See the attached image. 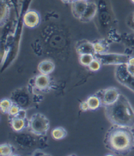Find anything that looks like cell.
<instances>
[{
	"label": "cell",
	"instance_id": "cell-6",
	"mask_svg": "<svg viewBox=\"0 0 134 156\" xmlns=\"http://www.w3.org/2000/svg\"><path fill=\"white\" fill-rule=\"evenodd\" d=\"M121 94L117 88L110 87V88L98 91L95 95L100 99L102 106L105 107L116 102Z\"/></svg>",
	"mask_w": 134,
	"mask_h": 156
},
{
	"label": "cell",
	"instance_id": "cell-3",
	"mask_svg": "<svg viewBox=\"0 0 134 156\" xmlns=\"http://www.w3.org/2000/svg\"><path fill=\"white\" fill-rule=\"evenodd\" d=\"M27 126L32 133L38 136H44L49 129L50 122L44 114L35 113L28 120Z\"/></svg>",
	"mask_w": 134,
	"mask_h": 156
},
{
	"label": "cell",
	"instance_id": "cell-8",
	"mask_svg": "<svg viewBox=\"0 0 134 156\" xmlns=\"http://www.w3.org/2000/svg\"><path fill=\"white\" fill-rule=\"evenodd\" d=\"M35 88L41 91H47L50 86V79L49 75L40 74L34 79Z\"/></svg>",
	"mask_w": 134,
	"mask_h": 156
},
{
	"label": "cell",
	"instance_id": "cell-26",
	"mask_svg": "<svg viewBox=\"0 0 134 156\" xmlns=\"http://www.w3.org/2000/svg\"><path fill=\"white\" fill-rule=\"evenodd\" d=\"M126 67H127V70L130 73L131 75L134 76V66L130 65V64L127 63L126 64Z\"/></svg>",
	"mask_w": 134,
	"mask_h": 156
},
{
	"label": "cell",
	"instance_id": "cell-17",
	"mask_svg": "<svg viewBox=\"0 0 134 156\" xmlns=\"http://www.w3.org/2000/svg\"><path fill=\"white\" fill-rule=\"evenodd\" d=\"M51 135L53 138L55 140H62L64 138H66V136L67 135V131L64 129L62 127H58L54 128L53 130Z\"/></svg>",
	"mask_w": 134,
	"mask_h": 156
},
{
	"label": "cell",
	"instance_id": "cell-11",
	"mask_svg": "<svg viewBox=\"0 0 134 156\" xmlns=\"http://www.w3.org/2000/svg\"><path fill=\"white\" fill-rule=\"evenodd\" d=\"M98 11L97 5L94 2H89L85 12L81 17L80 20L82 22H88L94 17Z\"/></svg>",
	"mask_w": 134,
	"mask_h": 156
},
{
	"label": "cell",
	"instance_id": "cell-28",
	"mask_svg": "<svg viewBox=\"0 0 134 156\" xmlns=\"http://www.w3.org/2000/svg\"><path fill=\"white\" fill-rule=\"evenodd\" d=\"M62 1L64 3H69V2H71V0H62Z\"/></svg>",
	"mask_w": 134,
	"mask_h": 156
},
{
	"label": "cell",
	"instance_id": "cell-7",
	"mask_svg": "<svg viewBox=\"0 0 134 156\" xmlns=\"http://www.w3.org/2000/svg\"><path fill=\"white\" fill-rule=\"evenodd\" d=\"M23 22L26 26L30 28H34L40 24L41 16L39 14L35 11H27L23 17Z\"/></svg>",
	"mask_w": 134,
	"mask_h": 156
},
{
	"label": "cell",
	"instance_id": "cell-19",
	"mask_svg": "<svg viewBox=\"0 0 134 156\" xmlns=\"http://www.w3.org/2000/svg\"><path fill=\"white\" fill-rule=\"evenodd\" d=\"M13 102L9 99H3L0 103V108L3 114H8L9 110H10L12 105H13Z\"/></svg>",
	"mask_w": 134,
	"mask_h": 156
},
{
	"label": "cell",
	"instance_id": "cell-20",
	"mask_svg": "<svg viewBox=\"0 0 134 156\" xmlns=\"http://www.w3.org/2000/svg\"><path fill=\"white\" fill-rule=\"evenodd\" d=\"M94 58H95L94 54H82V55H80L79 61L82 66L89 67V66L91 63V62L94 60Z\"/></svg>",
	"mask_w": 134,
	"mask_h": 156
},
{
	"label": "cell",
	"instance_id": "cell-12",
	"mask_svg": "<svg viewBox=\"0 0 134 156\" xmlns=\"http://www.w3.org/2000/svg\"><path fill=\"white\" fill-rule=\"evenodd\" d=\"M11 0H1V26L5 24L11 11Z\"/></svg>",
	"mask_w": 134,
	"mask_h": 156
},
{
	"label": "cell",
	"instance_id": "cell-23",
	"mask_svg": "<svg viewBox=\"0 0 134 156\" xmlns=\"http://www.w3.org/2000/svg\"><path fill=\"white\" fill-rule=\"evenodd\" d=\"M20 109H21V108L20 107V105H18L16 104L15 103H14L13 105H12V107H11L10 110H9L8 114L10 116H16V114L20 112Z\"/></svg>",
	"mask_w": 134,
	"mask_h": 156
},
{
	"label": "cell",
	"instance_id": "cell-5",
	"mask_svg": "<svg viewBox=\"0 0 134 156\" xmlns=\"http://www.w3.org/2000/svg\"><path fill=\"white\" fill-rule=\"evenodd\" d=\"M114 75L119 83L126 86L134 93V76L128 71L126 64L117 66Z\"/></svg>",
	"mask_w": 134,
	"mask_h": 156
},
{
	"label": "cell",
	"instance_id": "cell-21",
	"mask_svg": "<svg viewBox=\"0 0 134 156\" xmlns=\"http://www.w3.org/2000/svg\"><path fill=\"white\" fill-rule=\"evenodd\" d=\"M13 152V146L7 143L2 144L0 146V155L3 156L11 155Z\"/></svg>",
	"mask_w": 134,
	"mask_h": 156
},
{
	"label": "cell",
	"instance_id": "cell-1",
	"mask_svg": "<svg viewBox=\"0 0 134 156\" xmlns=\"http://www.w3.org/2000/svg\"><path fill=\"white\" fill-rule=\"evenodd\" d=\"M105 147L117 155H125L134 149L133 128L113 125L105 136Z\"/></svg>",
	"mask_w": 134,
	"mask_h": 156
},
{
	"label": "cell",
	"instance_id": "cell-32",
	"mask_svg": "<svg viewBox=\"0 0 134 156\" xmlns=\"http://www.w3.org/2000/svg\"><path fill=\"white\" fill-rule=\"evenodd\" d=\"M133 133H134V129H133Z\"/></svg>",
	"mask_w": 134,
	"mask_h": 156
},
{
	"label": "cell",
	"instance_id": "cell-22",
	"mask_svg": "<svg viewBox=\"0 0 134 156\" xmlns=\"http://www.w3.org/2000/svg\"><path fill=\"white\" fill-rule=\"evenodd\" d=\"M101 66V62L98 60V59L94 58V60L92 61L89 66V69L92 71H98V70L100 69Z\"/></svg>",
	"mask_w": 134,
	"mask_h": 156
},
{
	"label": "cell",
	"instance_id": "cell-13",
	"mask_svg": "<svg viewBox=\"0 0 134 156\" xmlns=\"http://www.w3.org/2000/svg\"><path fill=\"white\" fill-rule=\"evenodd\" d=\"M55 69V65L53 61L45 59L41 62L38 66V71L41 74L49 75L53 73Z\"/></svg>",
	"mask_w": 134,
	"mask_h": 156
},
{
	"label": "cell",
	"instance_id": "cell-4",
	"mask_svg": "<svg viewBox=\"0 0 134 156\" xmlns=\"http://www.w3.org/2000/svg\"><path fill=\"white\" fill-rule=\"evenodd\" d=\"M95 58L98 59L101 62V65H114L120 66L123 64H127L130 56L126 54L118 53H109L106 52L103 54H95Z\"/></svg>",
	"mask_w": 134,
	"mask_h": 156
},
{
	"label": "cell",
	"instance_id": "cell-27",
	"mask_svg": "<svg viewBox=\"0 0 134 156\" xmlns=\"http://www.w3.org/2000/svg\"><path fill=\"white\" fill-rule=\"evenodd\" d=\"M128 63L130 64V65L134 66V57H130V59H129Z\"/></svg>",
	"mask_w": 134,
	"mask_h": 156
},
{
	"label": "cell",
	"instance_id": "cell-18",
	"mask_svg": "<svg viewBox=\"0 0 134 156\" xmlns=\"http://www.w3.org/2000/svg\"><path fill=\"white\" fill-rule=\"evenodd\" d=\"M123 43L131 50H134V32L133 34H126L123 36Z\"/></svg>",
	"mask_w": 134,
	"mask_h": 156
},
{
	"label": "cell",
	"instance_id": "cell-29",
	"mask_svg": "<svg viewBox=\"0 0 134 156\" xmlns=\"http://www.w3.org/2000/svg\"><path fill=\"white\" fill-rule=\"evenodd\" d=\"M131 1H132V3H134V0H131Z\"/></svg>",
	"mask_w": 134,
	"mask_h": 156
},
{
	"label": "cell",
	"instance_id": "cell-16",
	"mask_svg": "<svg viewBox=\"0 0 134 156\" xmlns=\"http://www.w3.org/2000/svg\"><path fill=\"white\" fill-rule=\"evenodd\" d=\"M94 43L95 54H103L107 52L109 46L105 41H98Z\"/></svg>",
	"mask_w": 134,
	"mask_h": 156
},
{
	"label": "cell",
	"instance_id": "cell-15",
	"mask_svg": "<svg viewBox=\"0 0 134 156\" xmlns=\"http://www.w3.org/2000/svg\"><path fill=\"white\" fill-rule=\"evenodd\" d=\"M86 101L89 104L90 111H96L100 107L102 106L100 99L96 95L90 96L89 98H87Z\"/></svg>",
	"mask_w": 134,
	"mask_h": 156
},
{
	"label": "cell",
	"instance_id": "cell-10",
	"mask_svg": "<svg viewBox=\"0 0 134 156\" xmlns=\"http://www.w3.org/2000/svg\"><path fill=\"white\" fill-rule=\"evenodd\" d=\"M76 50L79 56L86 54H95L94 43L87 41H82L78 43L76 47Z\"/></svg>",
	"mask_w": 134,
	"mask_h": 156
},
{
	"label": "cell",
	"instance_id": "cell-9",
	"mask_svg": "<svg viewBox=\"0 0 134 156\" xmlns=\"http://www.w3.org/2000/svg\"><path fill=\"white\" fill-rule=\"evenodd\" d=\"M88 3L89 2L82 1V0H77V1L71 2V9L73 15L80 19L86 10Z\"/></svg>",
	"mask_w": 134,
	"mask_h": 156
},
{
	"label": "cell",
	"instance_id": "cell-30",
	"mask_svg": "<svg viewBox=\"0 0 134 156\" xmlns=\"http://www.w3.org/2000/svg\"><path fill=\"white\" fill-rule=\"evenodd\" d=\"M82 1H85V2H88V1H89V0H82Z\"/></svg>",
	"mask_w": 134,
	"mask_h": 156
},
{
	"label": "cell",
	"instance_id": "cell-24",
	"mask_svg": "<svg viewBox=\"0 0 134 156\" xmlns=\"http://www.w3.org/2000/svg\"><path fill=\"white\" fill-rule=\"evenodd\" d=\"M127 24L129 26V27L134 32V13H133L132 15L129 16L127 20Z\"/></svg>",
	"mask_w": 134,
	"mask_h": 156
},
{
	"label": "cell",
	"instance_id": "cell-31",
	"mask_svg": "<svg viewBox=\"0 0 134 156\" xmlns=\"http://www.w3.org/2000/svg\"><path fill=\"white\" fill-rule=\"evenodd\" d=\"M74 1H77V0H71V2H74Z\"/></svg>",
	"mask_w": 134,
	"mask_h": 156
},
{
	"label": "cell",
	"instance_id": "cell-2",
	"mask_svg": "<svg viewBox=\"0 0 134 156\" xmlns=\"http://www.w3.org/2000/svg\"><path fill=\"white\" fill-rule=\"evenodd\" d=\"M104 108L106 117L113 125L131 127L134 126V110L123 94L120 95L116 102Z\"/></svg>",
	"mask_w": 134,
	"mask_h": 156
},
{
	"label": "cell",
	"instance_id": "cell-14",
	"mask_svg": "<svg viewBox=\"0 0 134 156\" xmlns=\"http://www.w3.org/2000/svg\"><path fill=\"white\" fill-rule=\"evenodd\" d=\"M26 119L11 116L10 123L13 129L16 132L22 131L26 127Z\"/></svg>",
	"mask_w": 134,
	"mask_h": 156
},
{
	"label": "cell",
	"instance_id": "cell-25",
	"mask_svg": "<svg viewBox=\"0 0 134 156\" xmlns=\"http://www.w3.org/2000/svg\"><path fill=\"white\" fill-rule=\"evenodd\" d=\"M80 108L82 112H86L88 111H89L90 110L89 106V104H88L86 101L81 102V103L80 104Z\"/></svg>",
	"mask_w": 134,
	"mask_h": 156
}]
</instances>
